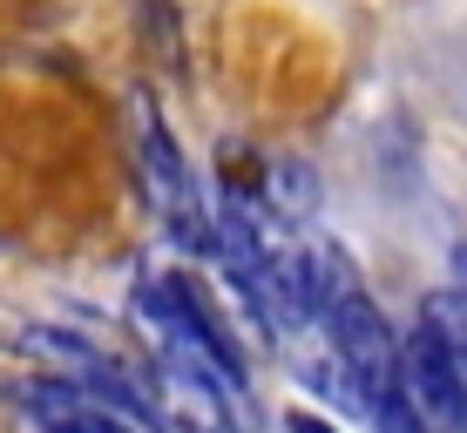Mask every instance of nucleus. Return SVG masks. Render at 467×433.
Returning a JSON list of instances; mask_svg holds the SVG:
<instances>
[{
	"label": "nucleus",
	"mask_w": 467,
	"mask_h": 433,
	"mask_svg": "<svg viewBox=\"0 0 467 433\" xmlns=\"http://www.w3.org/2000/svg\"><path fill=\"white\" fill-rule=\"evenodd\" d=\"M129 149H136V183H142V203L156 211L163 237L190 258H211V237H217V217L203 211V190L190 176L183 149H176L170 122L150 108V95L129 102Z\"/></svg>",
	"instance_id": "obj_1"
},
{
	"label": "nucleus",
	"mask_w": 467,
	"mask_h": 433,
	"mask_svg": "<svg viewBox=\"0 0 467 433\" xmlns=\"http://www.w3.org/2000/svg\"><path fill=\"white\" fill-rule=\"evenodd\" d=\"M400 387H407V399L420 407V420L433 433H467V373H461L454 345L427 318L400 339Z\"/></svg>",
	"instance_id": "obj_2"
},
{
	"label": "nucleus",
	"mask_w": 467,
	"mask_h": 433,
	"mask_svg": "<svg viewBox=\"0 0 467 433\" xmlns=\"http://www.w3.org/2000/svg\"><path fill=\"white\" fill-rule=\"evenodd\" d=\"M318 325H326V339L339 345V359L352 366V373H359L366 407H373V393L400 379V332L386 325L379 298L359 284V292H346L339 304H326V318H318Z\"/></svg>",
	"instance_id": "obj_3"
},
{
	"label": "nucleus",
	"mask_w": 467,
	"mask_h": 433,
	"mask_svg": "<svg viewBox=\"0 0 467 433\" xmlns=\"http://www.w3.org/2000/svg\"><path fill=\"white\" fill-rule=\"evenodd\" d=\"M150 393H156V413H163L170 433H244L251 420L237 413V399L217 387V379H203L197 366L183 359H156L150 366Z\"/></svg>",
	"instance_id": "obj_4"
},
{
	"label": "nucleus",
	"mask_w": 467,
	"mask_h": 433,
	"mask_svg": "<svg viewBox=\"0 0 467 433\" xmlns=\"http://www.w3.org/2000/svg\"><path fill=\"white\" fill-rule=\"evenodd\" d=\"M265 211L278 223H312L318 217V176L312 163H298V156H278V163H265Z\"/></svg>",
	"instance_id": "obj_5"
},
{
	"label": "nucleus",
	"mask_w": 467,
	"mask_h": 433,
	"mask_svg": "<svg viewBox=\"0 0 467 433\" xmlns=\"http://www.w3.org/2000/svg\"><path fill=\"white\" fill-rule=\"evenodd\" d=\"M21 352H27V359H41L47 373H75V379L109 366V352L95 339H82V332H68V325H27L21 332Z\"/></svg>",
	"instance_id": "obj_6"
},
{
	"label": "nucleus",
	"mask_w": 467,
	"mask_h": 433,
	"mask_svg": "<svg viewBox=\"0 0 467 433\" xmlns=\"http://www.w3.org/2000/svg\"><path fill=\"white\" fill-rule=\"evenodd\" d=\"M366 420H373V433H433V427L420 420V407L407 399V387H400V379H393V387H379V393H373Z\"/></svg>",
	"instance_id": "obj_7"
},
{
	"label": "nucleus",
	"mask_w": 467,
	"mask_h": 433,
	"mask_svg": "<svg viewBox=\"0 0 467 433\" xmlns=\"http://www.w3.org/2000/svg\"><path fill=\"white\" fill-rule=\"evenodd\" d=\"M285 433H339V420L318 413V407H292V413H285Z\"/></svg>",
	"instance_id": "obj_8"
},
{
	"label": "nucleus",
	"mask_w": 467,
	"mask_h": 433,
	"mask_svg": "<svg viewBox=\"0 0 467 433\" xmlns=\"http://www.w3.org/2000/svg\"><path fill=\"white\" fill-rule=\"evenodd\" d=\"M447 271H454V278H447V284H454V292L467 298V244H454V251H447Z\"/></svg>",
	"instance_id": "obj_9"
},
{
	"label": "nucleus",
	"mask_w": 467,
	"mask_h": 433,
	"mask_svg": "<svg viewBox=\"0 0 467 433\" xmlns=\"http://www.w3.org/2000/svg\"><path fill=\"white\" fill-rule=\"evenodd\" d=\"M27 433H47V427H27Z\"/></svg>",
	"instance_id": "obj_10"
}]
</instances>
